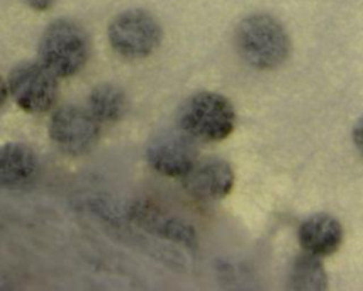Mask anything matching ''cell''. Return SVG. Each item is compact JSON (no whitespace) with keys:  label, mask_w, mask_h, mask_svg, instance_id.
<instances>
[{"label":"cell","mask_w":363,"mask_h":291,"mask_svg":"<svg viewBox=\"0 0 363 291\" xmlns=\"http://www.w3.org/2000/svg\"><path fill=\"white\" fill-rule=\"evenodd\" d=\"M57 0H24V3L35 11H47L50 10Z\"/></svg>","instance_id":"obj_15"},{"label":"cell","mask_w":363,"mask_h":291,"mask_svg":"<svg viewBox=\"0 0 363 291\" xmlns=\"http://www.w3.org/2000/svg\"><path fill=\"white\" fill-rule=\"evenodd\" d=\"M177 128L196 142H218L235 126V109L221 94L200 91L189 95L176 114Z\"/></svg>","instance_id":"obj_2"},{"label":"cell","mask_w":363,"mask_h":291,"mask_svg":"<svg viewBox=\"0 0 363 291\" xmlns=\"http://www.w3.org/2000/svg\"><path fill=\"white\" fill-rule=\"evenodd\" d=\"M9 97V88H7V82L0 77V108L3 106V104L6 102Z\"/></svg>","instance_id":"obj_16"},{"label":"cell","mask_w":363,"mask_h":291,"mask_svg":"<svg viewBox=\"0 0 363 291\" xmlns=\"http://www.w3.org/2000/svg\"><path fill=\"white\" fill-rule=\"evenodd\" d=\"M234 44L241 60L259 71L281 67L291 54V38L285 27L265 13L244 17L235 27Z\"/></svg>","instance_id":"obj_1"},{"label":"cell","mask_w":363,"mask_h":291,"mask_svg":"<svg viewBox=\"0 0 363 291\" xmlns=\"http://www.w3.org/2000/svg\"><path fill=\"white\" fill-rule=\"evenodd\" d=\"M197 158L196 141L179 128L156 133L146 146L150 168L167 177H182Z\"/></svg>","instance_id":"obj_7"},{"label":"cell","mask_w":363,"mask_h":291,"mask_svg":"<svg viewBox=\"0 0 363 291\" xmlns=\"http://www.w3.org/2000/svg\"><path fill=\"white\" fill-rule=\"evenodd\" d=\"M37 168V156L27 145L9 142L0 146V186L24 185L34 177Z\"/></svg>","instance_id":"obj_11"},{"label":"cell","mask_w":363,"mask_h":291,"mask_svg":"<svg viewBox=\"0 0 363 291\" xmlns=\"http://www.w3.org/2000/svg\"><path fill=\"white\" fill-rule=\"evenodd\" d=\"M9 94L28 114H43L54 106L58 85L57 77L40 61H26L16 65L7 79Z\"/></svg>","instance_id":"obj_5"},{"label":"cell","mask_w":363,"mask_h":291,"mask_svg":"<svg viewBox=\"0 0 363 291\" xmlns=\"http://www.w3.org/2000/svg\"><path fill=\"white\" fill-rule=\"evenodd\" d=\"M129 219L147 233L160 236L174 243H183L189 247H196L197 238L193 227L183 220L163 213L159 207L149 202H133L128 207Z\"/></svg>","instance_id":"obj_9"},{"label":"cell","mask_w":363,"mask_h":291,"mask_svg":"<svg viewBox=\"0 0 363 291\" xmlns=\"http://www.w3.org/2000/svg\"><path fill=\"white\" fill-rule=\"evenodd\" d=\"M343 241L340 221L328 213H315L305 219L298 229V243L305 253L328 257L339 250Z\"/></svg>","instance_id":"obj_10"},{"label":"cell","mask_w":363,"mask_h":291,"mask_svg":"<svg viewBox=\"0 0 363 291\" xmlns=\"http://www.w3.org/2000/svg\"><path fill=\"white\" fill-rule=\"evenodd\" d=\"M163 31L153 14L130 9L116 14L108 26L112 50L128 60H142L153 54L162 43Z\"/></svg>","instance_id":"obj_4"},{"label":"cell","mask_w":363,"mask_h":291,"mask_svg":"<svg viewBox=\"0 0 363 291\" xmlns=\"http://www.w3.org/2000/svg\"><path fill=\"white\" fill-rule=\"evenodd\" d=\"M184 190L197 200H220L234 187V170L221 158H197L180 177Z\"/></svg>","instance_id":"obj_8"},{"label":"cell","mask_w":363,"mask_h":291,"mask_svg":"<svg viewBox=\"0 0 363 291\" xmlns=\"http://www.w3.org/2000/svg\"><path fill=\"white\" fill-rule=\"evenodd\" d=\"M86 108L99 123H112L126 115L129 102L125 91L118 85L99 84L89 92Z\"/></svg>","instance_id":"obj_12"},{"label":"cell","mask_w":363,"mask_h":291,"mask_svg":"<svg viewBox=\"0 0 363 291\" xmlns=\"http://www.w3.org/2000/svg\"><path fill=\"white\" fill-rule=\"evenodd\" d=\"M288 285L292 290H326L328 277L320 257L305 251L299 254L291 267Z\"/></svg>","instance_id":"obj_13"},{"label":"cell","mask_w":363,"mask_h":291,"mask_svg":"<svg viewBox=\"0 0 363 291\" xmlns=\"http://www.w3.org/2000/svg\"><path fill=\"white\" fill-rule=\"evenodd\" d=\"M51 141L67 153H84L98 141L101 123L85 106L62 105L57 108L48 122Z\"/></svg>","instance_id":"obj_6"},{"label":"cell","mask_w":363,"mask_h":291,"mask_svg":"<svg viewBox=\"0 0 363 291\" xmlns=\"http://www.w3.org/2000/svg\"><path fill=\"white\" fill-rule=\"evenodd\" d=\"M91 53L86 31L74 20L58 18L47 26L38 43V61L57 78L78 74Z\"/></svg>","instance_id":"obj_3"},{"label":"cell","mask_w":363,"mask_h":291,"mask_svg":"<svg viewBox=\"0 0 363 291\" xmlns=\"http://www.w3.org/2000/svg\"><path fill=\"white\" fill-rule=\"evenodd\" d=\"M352 139L357 150L363 155V115L354 122L352 129Z\"/></svg>","instance_id":"obj_14"}]
</instances>
